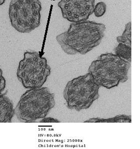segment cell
<instances>
[{
    "label": "cell",
    "mask_w": 140,
    "mask_h": 149,
    "mask_svg": "<svg viewBox=\"0 0 140 149\" xmlns=\"http://www.w3.org/2000/svg\"><path fill=\"white\" fill-rule=\"evenodd\" d=\"M106 30L102 23L87 20L72 22L67 31L57 36L56 40L65 54H85L100 45Z\"/></svg>",
    "instance_id": "6da1fadb"
},
{
    "label": "cell",
    "mask_w": 140,
    "mask_h": 149,
    "mask_svg": "<svg viewBox=\"0 0 140 149\" xmlns=\"http://www.w3.org/2000/svg\"><path fill=\"white\" fill-rule=\"evenodd\" d=\"M130 63L112 53L102 54L91 63L88 69L100 86L111 89L128 80Z\"/></svg>",
    "instance_id": "7a4b0ae2"
},
{
    "label": "cell",
    "mask_w": 140,
    "mask_h": 149,
    "mask_svg": "<svg viewBox=\"0 0 140 149\" xmlns=\"http://www.w3.org/2000/svg\"><path fill=\"white\" fill-rule=\"evenodd\" d=\"M55 96L47 87L26 91L14 109L17 119L22 122H34L46 117L55 107Z\"/></svg>",
    "instance_id": "3957f363"
},
{
    "label": "cell",
    "mask_w": 140,
    "mask_h": 149,
    "mask_svg": "<svg viewBox=\"0 0 140 149\" xmlns=\"http://www.w3.org/2000/svg\"><path fill=\"white\" fill-rule=\"evenodd\" d=\"M100 88L89 72L69 81L63 92L67 107L78 111L89 109L99 98Z\"/></svg>",
    "instance_id": "277c9868"
},
{
    "label": "cell",
    "mask_w": 140,
    "mask_h": 149,
    "mask_svg": "<svg viewBox=\"0 0 140 149\" xmlns=\"http://www.w3.org/2000/svg\"><path fill=\"white\" fill-rule=\"evenodd\" d=\"M51 73L45 58L36 52H26L19 63L16 76L24 88L35 89L42 87Z\"/></svg>",
    "instance_id": "5b68a950"
},
{
    "label": "cell",
    "mask_w": 140,
    "mask_h": 149,
    "mask_svg": "<svg viewBox=\"0 0 140 149\" xmlns=\"http://www.w3.org/2000/svg\"><path fill=\"white\" fill-rule=\"evenodd\" d=\"M39 0H11L8 14L11 24L18 32L29 33L40 24Z\"/></svg>",
    "instance_id": "8992f818"
},
{
    "label": "cell",
    "mask_w": 140,
    "mask_h": 149,
    "mask_svg": "<svg viewBox=\"0 0 140 149\" xmlns=\"http://www.w3.org/2000/svg\"><path fill=\"white\" fill-rule=\"evenodd\" d=\"M58 6L63 18L70 22H81L93 14L95 0H61Z\"/></svg>",
    "instance_id": "52a82bcc"
},
{
    "label": "cell",
    "mask_w": 140,
    "mask_h": 149,
    "mask_svg": "<svg viewBox=\"0 0 140 149\" xmlns=\"http://www.w3.org/2000/svg\"><path fill=\"white\" fill-rule=\"evenodd\" d=\"M15 115L12 101L3 94L0 95V123H11Z\"/></svg>",
    "instance_id": "ba28073f"
},
{
    "label": "cell",
    "mask_w": 140,
    "mask_h": 149,
    "mask_svg": "<svg viewBox=\"0 0 140 149\" xmlns=\"http://www.w3.org/2000/svg\"><path fill=\"white\" fill-rule=\"evenodd\" d=\"M132 117L131 116L121 115L116 117L102 119L100 118H91L85 121L84 123H131Z\"/></svg>",
    "instance_id": "9c48e42d"
},
{
    "label": "cell",
    "mask_w": 140,
    "mask_h": 149,
    "mask_svg": "<svg viewBox=\"0 0 140 149\" xmlns=\"http://www.w3.org/2000/svg\"><path fill=\"white\" fill-rule=\"evenodd\" d=\"M115 54L129 62L132 61V47L123 43H119V45L114 49Z\"/></svg>",
    "instance_id": "30bf717a"
},
{
    "label": "cell",
    "mask_w": 140,
    "mask_h": 149,
    "mask_svg": "<svg viewBox=\"0 0 140 149\" xmlns=\"http://www.w3.org/2000/svg\"><path fill=\"white\" fill-rule=\"evenodd\" d=\"M118 43L132 47V22H130L125 26V30L122 35L117 37Z\"/></svg>",
    "instance_id": "8fae6325"
},
{
    "label": "cell",
    "mask_w": 140,
    "mask_h": 149,
    "mask_svg": "<svg viewBox=\"0 0 140 149\" xmlns=\"http://www.w3.org/2000/svg\"><path fill=\"white\" fill-rule=\"evenodd\" d=\"M107 5L103 2H100L94 6L93 13L95 16L100 17L103 16L106 13Z\"/></svg>",
    "instance_id": "7c38bea8"
},
{
    "label": "cell",
    "mask_w": 140,
    "mask_h": 149,
    "mask_svg": "<svg viewBox=\"0 0 140 149\" xmlns=\"http://www.w3.org/2000/svg\"><path fill=\"white\" fill-rule=\"evenodd\" d=\"M6 87V80L3 75V71L0 68V95Z\"/></svg>",
    "instance_id": "4fadbf2b"
},
{
    "label": "cell",
    "mask_w": 140,
    "mask_h": 149,
    "mask_svg": "<svg viewBox=\"0 0 140 149\" xmlns=\"http://www.w3.org/2000/svg\"><path fill=\"white\" fill-rule=\"evenodd\" d=\"M40 123H60V122L57 119L52 118L51 117H45L40 121Z\"/></svg>",
    "instance_id": "5bb4252c"
},
{
    "label": "cell",
    "mask_w": 140,
    "mask_h": 149,
    "mask_svg": "<svg viewBox=\"0 0 140 149\" xmlns=\"http://www.w3.org/2000/svg\"><path fill=\"white\" fill-rule=\"evenodd\" d=\"M5 1H6V0H0V6L3 5L5 3Z\"/></svg>",
    "instance_id": "9a60e30c"
},
{
    "label": "cell",
    "mask_w": 140,
    "mask_h": 149,
    "mask_svg": "<svg viewBox=\"0 0 140 149\" xmlns=\"http://www.w3.org/2000/svg\"><path fill=\"white\" fill-rule=\"evenodd\" d=\"M100 1H102V0H100Z\"/></svg>",
    "instance_id": "2e32d148"
}]
</instances>
